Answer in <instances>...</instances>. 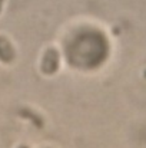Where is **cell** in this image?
I'll return each instance as SVG.
<instances>
[{
  "mask_svg": "<svg viewBox=\"0 0 146 148\" xmlns=\"http://www.w3.org/2000/svg\"><path fill=\"white\" fill-rule=\"evenodd\" d=\"M14 58V50L10 42L4 38H0V59L3 62H10Z\"/></svg>",
  "mask_w": 146,
  "mask_h": 148,
  "instance_id": "cell-2",
  "label": "cell"
},
{
  "mask_svg": "<svg viewBox=\"0 0 146 148\" xmlns=\"http://www.w3.org/2000/svg\"><path fill=\"white\" fill-rule=\"evenodd\" d=\"M57 65H59V53L54 49H49L43 56L42 71L45 73H53L57 69Z\"/></svg>",
  "mask_w": 146,
  "mask_h": 148,
  "instance_id": "cell-1",
  "label": "cell"
},
{
  "mask_svg": "<svg viewBox=\"0 0 146 148\" xmlns=\"http://www.w3.org/2000/svg\"><path fill=\"white\" fill-rule=\"evenodd\" d=\"M1 3H3V0H0V9H1Z\"/></svg>",
  "mask_w": 146,
  "mask_h": 148,
  "instance_id": "cell-3",
  "label": "cell"
}]
</instances>
